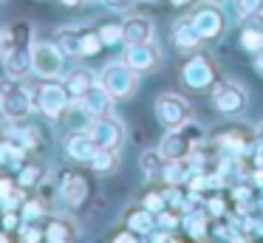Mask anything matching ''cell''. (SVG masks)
I'll use <instances>...</instances> for the list:
<instances>
[{"instance_id":"cell-48","label":"cell","mask_w":263,"mask_h":243,"mask_svg":"<svg viewBox=\"0 0 263 243\" xmlns=\"http://www.w3.org/2000/svg\"><path fill=\"white\" fill-rule=\"evenodd\" d=\"M257 141H260V144H263V124H260V127H257Z\"/></svg>"},{"instance_id":"cell-8","label":"cell","mask_w":263,"mask_h":243,"mask_svg":"<svg viewBox=\"0 0 263 243\" xmlns=\"http://www.w3.org/2000/svg\"><path fill=\"white\" fill-rule=\"evenodd\" d=\"M34 105H37V110H40L46 119H54V122H57V119H63L65 110L71 107L68 88H65L60 79H46V82L37 88Z\"/></svg>"},{"instance_id":"cell-33","label":"cell","mask_w":263,"mask_h":243,"mask_svg":"<svg viewBox=\"0 0 263 243\" xmlns=\"http://www.w3.org/2000/svg\"><path fill=\"white\" fill-rule=\"evenodd\" d=\"M17 237L23 243H40L46 240V232H43V223H37V220H23L17 229Z\"/></svg>"},{"instance_id":"cell-27","label":"cell","mask_w":263,"mask_h":243,"mask_svg":"<svg viewBox=\"0 0 263 243\" xmlns=\"http://www.w3.org/2000/svg\"><path fill=\"white\" fill-rule=\"evenodd\" d=\"M161 167H164V156L159 153V147H156V150H144L142 156H139V170H142V175H147V178H159Z\"/></svg>"},{"instance_id":"cell-18","label":"cell","mask_w":263,"mask_h":243,"mask_svg":"<svg viewBox=\"0 0 263 243\" xmlns=\"http://www.w3.org/2000/svg\"><path fill=\"white\" fill-rule=\"evenodd\" d=\"M122 28H125V45H133V43H150L156 34V26L150 17L144 14H127L122 20Z\"/></svg>"},{"instance_id":"cell-52","label":"cell","mask_w":263,"mask_h":243,"mask_svg":"<svg viewBox=\"0 0 263 243\" xmlns=\"http://www.w3.org/2000/svg\"><path fill=\"white\" fill-rule=\"evenodd\" d=\"M0 3H3V0H0Z\"/></svg>"},{"instance_id":"cell-22","label":"cell","mask_w":263,"mask_h":243,"mask_svg":"<svg viewBox=\"0 0 263 243\" xmlns=\"http://www.w3.org/2000/svg\"><path fill=\"white\" fill-rule=\"evenodd\" d=\"M125 223H127V229H133L136 235H142L144 240L150 237V232L156 229V215L150 212L147 207H133V209H127L125 212Z\"/></svg>"},{"instance_id":"cell-2","label":"cell","mask_w":263,"mask_h":243,"mask_svg":"<svg viewBox=\"0 0 263 243\" xmlns=\"http://www.w3.org/2000/svg\"><path fill=\"white\" fill-rule=\"evenodd\" d=\"M34 94L23 79L14 77H0V113L9 119V122H23L31 116L34 110Z\"/></svg>"},{"instance_id":"cell-20","label":"cell","mask_w":263,"mask_h":243,"mask_svg":"<svg viewBox=\"0 0 263 243\" xmlns=\"http://www.w3.org/2000/svg\"><path fill=\"white\" fill-rule=\"evenodd\" d=\"M82 28L85 26H63L54 31V43L60 45V51H63L65 57H71V60H80L82 57Z\"/></svg>"},{"instance_id":"cell-37","label":"cell","mask_w":263,"mask_h":243,"mask_svg":"<svg viewBox=\"0 0 263 243\" xmlns=\"http://www.w3.org/2000/svg\"><path fill=\"white\" fill-rule=\"evenodd\" d=\"M20 223H23V218H20V209H3V215H0V226H3L9 235H14V232L20 229Z\"/></svg>"},{"instance_id":"cell-7","label":"cell","mask_w":263,"mask_h":243,"mask_svg":"<svg viewBox=\"0 0 263 243\" xmlns=\"http://www.w3.org/2000/svg\"><path fill=\"white\" fill-rule=\"evenodd\" d=\"M210 99H212V107H215L218 113H223V116H238V113H243L249 96H246V88L238 79H221L218 77V82L210 88Z\"/></svg>"},{"instance_id":"cell-25","label":"cell","mask_w":263,"mask_h":243,"mask_svg":"<svg viewBox=\"0 0 263 243\" xmlns=\"http://www.w3.org/2000/svg\"><path fill=\"white\" fill-rule=\"evenodd\" d=\"M210 223H212V218L206 215V209H195V212L181 215V226L187 229L190 237H195V240H204L206 232H210Z\"/></svg>"},{"instance_id":"cell-17","label":"cell","mask_w":263,"mask_h":243,"mask_svg":"<svg viewBox=\"0 0 263 243\" xmlns=\"http://www.w3.org/2000/svg\"><path fill=\"white\" fill-rule=\"evenodd\" d=\"M170 40H173V45H176L181 54H195V51L201 48V34L195 31V26H193V20L190 17H181V20H176V26L170 28Z\"/></svg>"},{"instance_id":"cell-45","label":"cell","mask_w":263,"mask_h":243,"mask_svg":"<svg viewBox=\"0 0 263 243\" xmlns=\"http://www.w3.org/2000/svg\"><path fill=\"white\" fill-rule=\"evenodd\" d=\"M60 3H63V6H65V9H74V6H80V3H82V0H60Z\"/></svg>"},{"instance_id":"cell-15","label":"cell","mask_w":263,"mask_h":243,"mask_svg":"<svg viewBox=\"0 0 263 243\" xmlns=\"http://www.w3.org/2000/svg\"><path fill=\"white\" fill-rule=\"evenodd\" d=\"M43 232H46V243H71L80 237V229H77V220L68 218V215H46L43 220Z\"/></svg>"},{"instance_id":"cell-21","label":"cell","mask_w":263,"mask_h":243,"mask_svg":"<svg viewBox=\"0 0 263 243\" xmlns=\"http://www.w3.org/2000/svg\"><path fill=\"white\" fill-rule=\"evenodd\" d=\"M93 82H97V77H93V71H88V68H74V71H68L63 77V85L68 88L71 102H80L82 96L91 90Z\"/></svg>"},{"instance_id":"cell-12","label":"cell","mask_w":263,"mask_h":243,"mask_svg":"<svg viewBox=\"0 0 263 243\" xmlns=\"http://www.w3.org/2000/svg\"><path fill=\"white\" fill-rule=\"evenodd\" d=\"M57 195L68 207H82L91 195V181L77 170H63L57 175Z\"/></svg>"},{"instance_id":"cell-14","label":"cell","mask_w":263,"mask_h":243,"mask_svg":"<svg viewBox=\"0 0 263 243\" xmlns=\"http://www.w3.org/2000/svg\"><path fill=\"white\" fill-rule=\"evenodd\" d=\"M97 150H99V144L93 141V136L88 133L85 127L71 130V133L63 139V153L77 164H88L93 156H97Z\"/></svg>"},{"instance_id":"cell-26","label":"cell","mask_w":263,"mask_h":243,"mask_svg":"<svg viewBox=\"0 0 263 243\" xmlns=\"http://www.w3.org/2000/svg\"><path fill=\"white\" fill-rule=\"evenodd\" d=\"M88 167H91L93 173H99V175L114 173V170L119 167V150H110V147H99L97 156H93L91 161H88Z\"/></svg>"},{"instance_id":"cell-46","label":"cell","mask_w":263,"mask_h":243,"mask_svg":"<svg viewBox=\"0 0 263 243\" xmlns=\"http://www.w3.org/2000/svg\"><path fill=\"white\" fill-rule=\"evenodd\" d=\"M3 48H6V31L0 28V57H3Z\"/></svg>"},{"instance_id":"cell-31","label":"cell","mask_w":263,"mask_h":243,"mask_svg":"<svg viewBox=\"0 0 263 243\" xmlns=\"http://www.w3.org/2000/svg\"><path fill=\"white\" fill-rule=\"evenodd\" d=\"M46 201L43 198H26L23 207H20V218L23 220H37V223H43L46 220Z\"/></svg>"},{"instance_id":"cell-13","label":"cell","mask_w":263,"mask_h":243,"mask_svg":"<svg viewBox=\"0 0 263 243\" xmlns=\"http://www.w3.org/2000/svg\"><path fill=\"white\" fill-rule=\"evenodd\" d=\"M122 60L127 62L130 68H136L139 73H147V71H159L161 68V48L150 40V43H133L125 48V54H122Z\"/></svg>"},{"instance_id":"cell-47","label":"cell","mask_w":263,"mask_h":243,"mask_svg":"<svg viewBox=\"0 0 263 243\" xmlns=\"http://www.w3.org/2000/svg\"><path fill=\"white\" fill-rule=\"evenodd\" d=\"M170 3H173V6H190L193 0H170Z\"/></svg>"},{"instance_id":"cell-51","label":"cell","mask_w":263,"mask_h":243,"mask_svg":"<svg viewBox=\"0 0 263 243\" xmlns=\"http://www.w3.org/2000/svg\"><path fill=\"white\" fill-rule=\"evenodd\" d=\"M212 3H221V0H212Z\"/></svg>"},{"instance_id":"cell-36","label":"cell","mask_w":263,"mask_h":243,"mask_svg":"<svg viewBox=\"0 0 263 243\" xmlns=\"http://www.w3.org/2000/svg\"><path fill=\"white\" fill-rule=\"evenodd\" d=\"M142 207H147L153 215H159L161 209H167V198H164V192H159V190H147L142 195Z\"/></svg>"},{"instance_id":"cell-10","label":"cell","mask_w":263,"mask_h":243,"mask_svg":"<svg viewBox=\"0 0 263 243\" xmlns=\"http://www.w3.org/2000/svg\"><path fill=\"white\" fill-rule=\"evenodd\" d=\"M153 110H156L159 124H164L167 130H173V127H181L190 119V102L178 94H159L153 102Z\"/></svg>"},{"instance_id":"cell-32","label":"cell","mask_w":263,"mask_h":243,"mask_svg":"<svg viewBox=\"0 0 263 243\" xmlns=\"http://www.w3.org/2000/svg\"><path fill=\"white\" fill-rule=\"evenodd\" d=\"M97 31L102 37L105 48H110V45H125V28H122V23H102Z\"/></svg>"},{"instance_id":"cell-44","label":"cell","mask_w":263,"mask_h":243,"mask_svg":"<svg viewBox=\"0 0 263 243\" xmlns=\"http://www.w3.org/2000/svg\"><path fill=\"white\" fill-rule=\"evenodd\" d=\"M252 68H255V71H257V73H260V77H263V48L252 54Z\"/></svg>"},{"instance_id":"cell-16","label":"cell","mask_w":263,"mask_h":243,"mask_svg":"<svg viewBox=\"0 0 263 243\" xmlns=\"http://www.w3.org/2000/svg\"><path fill=\"white\" fill-rule=\"evenodd\" d=\"M114 102L116 99L105 90V85L97 79V82L91 85V90L80 99V105H82V110H85L91 119H97V116H108V113H114Z\"/></svg>"},{"instance_id":"cell-39","label":"cell","mask_w":263,"mask_h":243,"mask_svg":"<svg viewBox=\"0 0 263 243\" xmlns=\"http://www.w3.org/2000/svg\"><path fill=\"white\" fill-rule=\"evenodd\" d=\"M23 201H26V190L17 184V190H14V192H9L6 198H0V209H20V207H23Z\"/></svg>"},{"instance_id":"cell-24","label":"cell","mask_w":263,"mask_h":243,"mask_svg":"<svg viewBox=\"0 0 263 243\" xmlns=\"http://www.w3.org/2000/svg\"><path fill=\"white\" fill-rule=\"evenodd\" d=\"M26 156L29 153L23 147H17L12 139H0V170H6V173H17L23 167Z\"/></svg>"},{"instance_id":"cell-50","label":"cell","mask_w":263,"mask_h":243,"mask_svg":"<svg viewBox=\"0 0 263 243\" xmlns=\"http://www.w3.org/2000/svg\"><path fill=\"white\" fill-rule=\"evenodd\" d=\"M82 3H93V0H82Z\"/></svg>"},{"instance_id":"cell-1","label":"cell","mask_w":263,"mask_h":243,"mask_svg":"<svg viewBox=\"0 0 263 243\" xmlns=\"http://www.w3.org/2000/svg\"><path fill=\"white\" fill-rule=\"evenodd\" d=\"M31 28L29 23H14L6 31V48H3V73L14 79H26L34 73L31 68Z\"/></svg>"},{"instance_id":"cell-30","label":"cell","mask_w":263,"mask_h":243,"mask_svg":"<svg viewBox=\"0 0 263 243\" xmlns=\"http://www.w3.org/2000/svg\"><path fill=\"white\" fill-rule=\"evenodd\" d=\"M80 45H82V60H91V57L102 54V48H105V43H102L97 28H82V43Z\"/></svg>"},{"instance_id":"cell-49","label":"cell","mask_w":263,"mask_h":243,"mask_svg":"<svg viewBox=\"0 0 263 243\" xmlns=\"http://www.w3.org/2000/svg\"><path fill=\"white\" fill-rule=\"evenodd\" d=\"M142 3H159V0H142Z\"/></svg>"},{"instance_id":"cell-43","label":"cell","mask_w":263,"mask_h":243,"mask_svg":"<svg viewBox=\"0 0 263 243\" xmlns=\"http://www.w3.org/2000/svg\"><path fill=\"white\" fill-rule=\"evenodd\" d=\"M243 23H246V26H255V28H260V31H263V9L255 11V14H249Z\"/></svg>"},{"instance_id":"cell-6","label":"cell","mask_w":263,"mask_h":243,"mask_svg":"<svg viewBox=\"0 0 263 243\" xmlns=\"http://www.w3.org/2000/svg\"><path fill=\"white\" fill-rule=\"evenodd\" d=\"M218 82V68L215 60L204 51H195L190 54V60L181 68V85L190 90H210Z\"/></svg>"},{"instance_id":"cell-11","label":"cell","mask_w":263,"mask_h":243,"mask_svg":"<svg viewBox=\"0 0 263 243\" xmlns=\"http://www.w3.org/2000/svg\"><path fill=\"white\" fill-rule=\"evenodd\" d=\"M85 130L93 136V141H97L99 147H110V150H119V147L125 144V124H122V119H119V116H114V113L91 119Z\"/></svg>"},{"instance_id":"cell-41","label":"cell","mask_w":263,"mask_h":243,"mask_svg":"<svg viewBox=\"0 0 263 243\" xmlns=\"http://www.w3.org/2000/svg\"><path fill=\"white\" fill-rule=\"evenodd\" d=\"M114 240H116V243H136V240H144V237H142V235H136L133 229H125V232H116Z\"/></svg>"},{"instance_id":"cell-3","label":"cell","mask_w":263,"mask_h":243,"mask_svg":"<svg viewBox=\"0 0 263 243\" xmlns=\"http://www.w3.org/2000/svg\"><path fill=\"white\" fill-rule=\"evenodd\" d=\"M97 79L105 85V90H108L114 99H130V96L139 90V71L130 68L125 60L108 62V65L99 71Z\"/></svg>"},{"instance_id":"cell-9","label":"cell","mask_w":263,"mask_h":243,"mask_svg":"<svg viewBox=\"0 0 263 243\" xmlns=\"http://www.w3.org/2000/svg\"><path fill=\"white\" fill-rule=\"evenodd\" d=\"M257 133L246 127H238V124H227V127L215 130V150L223 153V156H235V158H249L252 147H255Z\"/></svg>"},{"instance_id":"cell-38","label":"cell","mask_w":263,"mask_h":243,"mask_svg":"<svg viewBox=\"0 0 263 243\" xmlns=\"http://www.w3.org/2000/svg\"><path fill=\"white\" fill-rule=\"evenodd\" d=\"M263 9V0H235V14L240 17V20H246L249 14H255V11Z\"/></svg>"},{"instance_id":"cell-5","label":"cell","mask_w":263,"mask_h":243,"mask_svg":"<svg viewBox=\"0 0 263 243\" xmlns=\"http://www.w3.org/2000/svg\"><path fill=\"white\" fill-rule=\"evenodd\" d=\"M65 60L68 57L60 51L57 43H48V40H34L31 43V68H34L37 77L43 79H63L65 73Z\"/></svg>"},{"instance_id":"cell-35","label":"cell","mask_w":263,"mask_h":243,"mask_svg":"<svg viewBox=\"0 0 263 243\" xmlns=\"http://www.w3.org/2000/svg\"><path fill=\"white\" fill-rule=\"evenodd\" d=\"M204 209H206V215H210L212 220H223V218H227V212H229L223 195H218V192H212V195L204 201Z\"/></svg>"},{"instance_id":"cell-28","label":"cell","mask_w":263,"mask_h":243,"mask_svg":"<svg viewBox=\"0 0 263 243\" xmlns=\"http://www.w3.org/2000/svg\"><path fill=\"white\" fill-rule=\"evenodd\" d=\"M229 192H232V203H235V207H240V209L252 207V203L257 201L255 195H260V192L255 190V184H238V181L229 186Z\"/></svg>"},{"instance_id":"cell-4","label":"cell","mask_w":263,"mask_h":243,"mask_svg":"<svg viewBox=\"0 0 263 243\" xmlns=\"http://www.w3.org/2000/svg\"><path fill=\"white\" fill-rule=\"evenodd\" d=\"M190 20H193L195 31L201 34L204 43H215V40H221L223 34H227V28H229L227 11L221 9V3H212V0L195 6L193 14H190Z\"/></svg>"},{"instance_id":"cell-34","label":"cell","mask_w":263,"mask_h":243,"mask_svg":"<svg viewBox=\"0 0 263 243\" xmlns=\"http://www.w3.org/2000/svg\"><path fill=\"white\" fill-rule=\"evenodd\" d=\"M156 226H159V229H167V232L181 229V212H178V209H173V207L161 209V212L156 215Z\"/></svg>"},{"instance_id":"cell-29","label":"cell","mask_w":263,"mask_h":243,"mask_svg":"<svg viewBox=\"0 0 263 243\" xmlns=\"http://www.w3.org/2000/svg\"><path fill=\"white\" fill-rule=\"evenodd\" d=\"M238 45L246 51V54H255V51L263 48V31L255 26H243L240 28V37H238Z\"/></svg>"},{"instance_id":"cell-19","label":"cell","mask_w":263,"mask_h":243,"mask_svg":"<svg viewBox=\"0 0 263 243\" xmlns=\"http://www.w3.org/2000/svg\"><path fill=\"white\" fill-rule=\"evenodd\" d=\"M190 150H193V141L178 127L167 130V136H161V141H159V153L164 158H187Z\"/></svg>"},{"instance_id":"cell-23","label":"cell","mask_w":263,"mask_h":243,"mask_svg":"<svg viewBox=\"0 0 263 243\" xmlns=\"http://www.w3.org/2000/svg\"><path fill=\"white\" fill-rule=\"evenodd\" d=\"M14 181H17L23 190H31V186H43L46 184V167L34 158H26L23 167L14 173Z\"/></svg>"},{"instance_id":"cell-40","label":"cell","mask_w":263,"mask_h":243,"mask_svg":"<svg viewBox=\"0 0 263 243\" xmlns=\"http://www.w3.org/2000/svg\"><path fill=\"white\" fill-rule=\"evenodd\" d=\"M14 190H17V181H14L12 175L3 173V175H0V198H6L9 192H14Z\"/></svg>"},{"instance_id":"cell-42","label":"cell","mask_w":263,"mask_h":243,"mask_svg":"<svg viewBox=\"0 0 263 243\" xmlns=\"http://www.w3.org/2000/svg\"><path fill=\"white\" fill-rule=\"evenodd\" d=\"M249 181L255 184V190L263 195V167H255V170H252V173H249Z\"/></svg>"}]
</instances>
